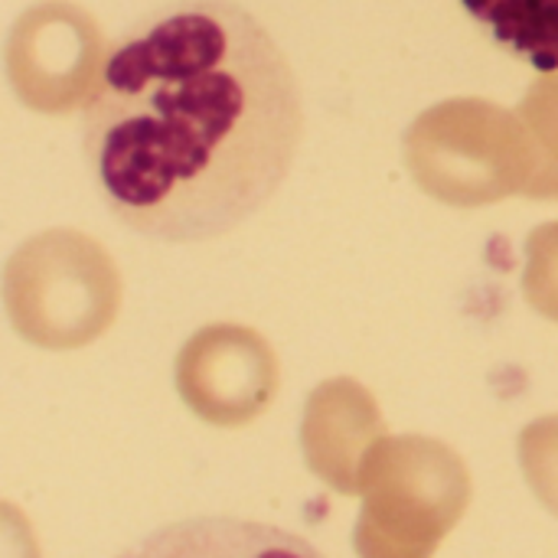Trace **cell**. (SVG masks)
<instances>
[{"label":"cell","mask_w":558,"mask_h":558,"mask_svg":"<svg viewBox=\"0 0 558 558\" xmlns=\"http://www.w3.org/2000/svg\"><path fill=\"white\" fill-rule=\"evenodd\" d=\"M304 128L271 33L239 3L183 0L134 23L85 105L105 206L157 242L222 235L284 183Z\"/></svg>","instance_id":"cell-1"},{"label":"cell","mask_w":558,"mask_h":558,"mask_svg":"<svg viewBox=\"0 0 558 558\" xmlns=\"http://www.w3.org/2000/svg\"><path fill=\"white\" fill-rule=\"evenodd\" d=\"M360 558H432L471 504V474L454 448L425 435L379 438L360 468Z\"/></svg>","instance_id":"cell-2"},{"label":"cell","mask_w":558,"mask_h":558,"mask_svg":"<svg viewBox=\"0 0 558 558\" xmlns=\"http://www.w3.org/2000/svg\"><path fill=\"white\" fill-rule=\"evenodd\" d=\"M121 294L114 258L78 229H46L3 265L10 327L43 350H78L98 340L114 324Z\"/></svg>","instance_id":"cell-3"},{"label":"cell","mask_w":558,"mask_h":558,"mask_svg":"<svg viewBox=\"0 0 558 558\" xmlns=\"http://www.w3.org/2000/svg\"><path fill=\"white\" fill-rule=\"evenodd\" d=\"M405 163L415 183L461 209L526 193L536 150L517 111L487 98H448L422 111L405 131Z\"/></svg>","instance_id":"cell-4"},{"label":"cell","mask_w":558,"mask_h":558,"mask_svg":"<svg viewBox=\"0 0 558 558\" xmlns=\"http://www.w3.org/2000/svg\"><path fill=\"white\" fill-rule=\"evenodd\" d=\"M108 46L98 20L69 0L23 10L7 36L3 65L13 95L39 114H69L88 105Z\"/></svg>","instance_id":"cell-5"},{"label":"cell","mask_w":558,"mask_h":558,"mask_svg":"<svg viewBox=\"0 0 558 558\" xmlns=\"http://www.w3.org/2000/svg\"><path fill=\"white\" fill-rule=\"evenodd\" d=\"M281 369L271 343L245 324H209L177 356V392L216 428L255 422L278 396Z\"/></svg>","instance_id":"cell-6"},{"label":"cell","mask_w":558,"mask_h":558,"mask_svg":"<svg viewBox=\"0 0 558 558\" xmlns=\"http://www.w3.org/2000/svg\"><path fill=\"white\" fill-rule=\"evenodd\" d=\"M386 418L366 386L337 376L320 383L301 418V451L314 477L343 497H356L369 448L386 438Z\"/></svg>","instance_id":"cell-7"},{"label":"cell","mask_w":558,"mask_h":558,"mask_svg":"<svg viewBox=\"0 0 558 558\" xmlns=\"http://www.w3.org/2000/svg\"><path fill=\"white\" fill-rule=\"evenodd\" d=\"M118 558H324L307 539L235 517H199L157 530Z\"/></svg>","instance_id":"cell-8"},{"label":"cell","mask_w":558,"mask_h":558,"mask_svg":"<svg viewBox=\"0 0 558 558\" xmlns=\"http://www.w3.org/2000/svg\"><path fill=\"white\" fill-rule=\"evenodd\" d=\"M497 43L543 72H558V0H461Z\"/></svg>","instance_id":"cell-9"},{"label":"cell","mask_w":558,"mask_h":558,"mask_svg":"<svg viewBox=\"0 0 558 558\" xmlns=\"http://www.w3.org/2000/svg\"><path fill=\"white\" fill-rule=\"evenodd\" d=\"M536 150V173L526 186L533 199H558V72L533 82L517 108Z\"/></svg>","instance_id":"cell-10"},{"label":"cell","mask_w":558,"mask_h":558,"mask_svg":"<svg viewBox=\"0 0 558 558\" xmlns=\"http://www.w3.org/2000/svg\"><path fill=\"white\" fill-rule=\"evenodd\" d=\"M520 468L536 500L558 517V415L536 418L523 428Z\"/></svg>","instance_id":"cell-11"},{"label":"cell","mask_w":558,"mask_h":558,"mask_svg":"<svg viewBox=\"0 0 558 558\" xmlns=\"http://www.w3.org/2000/svg\"><path fill=\"white\" fill-rule=\"evenodd\" d=\"M523 294L533 311L558 324V222L536 226L526 239Z\"/></svg>","instance_id":"cell-12"},{"label":"cell","mask_w":558,"mask_h":558,"mask_svg":"<svg viewBox=\"0 0 558 558\" xmlns=\"http://www.w3.org/2000/svg\"><path fill=\"white\" fill-rule=\"evenodd\" d=\"M0 558H43L29 520L7 500H0Z\"/></svg>","instance_id":"cell-13"}]
</instances>
